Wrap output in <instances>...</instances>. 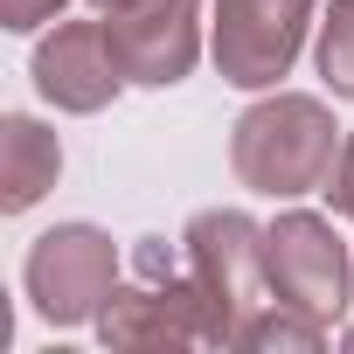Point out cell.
I'll return each instance as SVG.
<instances>
[{"label": "cell", "instance_id": "1", "mask_svg": "<svg viewBox=\"0 0 354 354\" xmlns=\"http://www.w3.org/2000/svg\"><path fill=\"white\" fill-rule=\"evenodd\" d=\"M340 125L319 97H299V91H278L264 104H250L236 125H230V167L250 195H271V202H292V195H313L326 188V174L340 160Z\"/></svg>", "mask_w": 354, "mask_h": 354}, {"label": "cell", "instance_id": "3", "mask_svg": "<svg viewBox=\"0 0 354 354\" xmlns=\"http://www.w3.org/2000/svg\"><path fill=\"white\" fill-rule=\"evenodd\" d=\"M181 257L195 271V285L209 292L216 313V347H236L243 319L271 306V271H264V230L243 209H202L181 230Z\"/></svg>", "mask_w": 354, "mask_h": 354}, {"label": "cell", "instance_id": "12", "mask_svg": "<svg viewBox=\"0 0 354 354\" xmlns=\"http://www.w3.org/2000/svg\"><path fill=\"white\" fill-rule=\"evenodd\" d=\"M63 8H70V0H0V28H15V35H28V28L56 21Z\"/></svg>", "mask_w": 354, "mask_h": 354}, {"label": "cell", "instance_id": "11", "mask_svg": "<svg viewBox=\"0 0 354 354\" xmlns=\"http://www.w3.org/2000/svg\"><path fill=\"white\" fill-rule=\"evenodd\" d=\"M319 77L333 97H354V0H333L326 21H319Z\"/></svg>", "mask_w": 354, "mask_h": 354}, {"label": "cell", "instance_id": "10", "mask_svg": "<svg viewBox=\"0 0 354 354\" xmlns=\"http://www.w3.org/2000/svg\"><path fill=\"white\" fill-rule=\"evenodd\" d=\"M326 340V319H313V313H299V306H285V299H271L264 313H250L243 319V333H236V347H250V354H313Z\"/></svg>", "mask_w": 354, "mask_h": 354}, {"label": "cell", "instance_id": "15", "mask_svg": "<svg viewBox=\"0 0 354 354\" xmlns=\"http://www.w3.org/2000/svg\"><path fill=\"white\" fill-rule=\"evenodd\" d=\"M340 347H347V354H354V326H347V340H340Z\"/></svg>", "mask_w": 354, "mask_h": 354}, {"label": "cell", "instance_id": "4", "mask_svg": "<svg viewBox=\"0 0 354 354\" xmlns=\"http://www.w3.org/2000/svg\"><path fill=\"white\" fill-rule=\"evenodd\" d=\"M21 285L49 326H91L104 299L118 292V243L97 223H56L28 243Z\"/></svg>", "mask_w": 354, "mask_h": 354}, {"label": "cell", "instance_id": "2", "mask_svg": "<svg viewBox=\"0 0 354 354\" xmlns=\"http://www.w3.org/2000/svg\"><path fill=\"white\" fill-rule=\"evenodd\" d=\"M132 271H139V285H118L97 313L104 347H216L209 292L195 285L188 257L174 264L167 236H146L132 250Z\"/></svg>", "mask_w": 354, "mask_h": 354}, {"label": "cell", "instance_id": "7", "mask_svg": "<svg viewBox=\"0 0 354 354\" xmlns=\"http://www.w3.org/2000/svg\"><path fill=\"white\" fill-rule=\"evenodd\" d=\"M104 35L125 63V84L167 91L202 56V0H139L125 15H104Z\"/></svg>", "mask_w": 354, "mask_h": 354}, {"label": "cell", "instance_id": "6", "mask_svg": "<svg viewBox=\"0 0 354 354\" xmlns=\"http://www.w3.org/2000/svg\"><path fill=\"white\" fill-rule=\"evenodd\" d=\"M313 28V0H216V70L236 91H271L292 77Z\"/></svg>", "mask_w": 354, "mask_h": 354}, {"label": "cell", "instance_id": "5", "mask_svg": "<svg viewBox=\"0 0 354 354\" xmlns=\"http://www.w3.org/2000/svg\"><path fill=\"white\" fill-rule=\"evenodd\" d=\"M264 271H271V299L313 313V319H340L347 292H354V250L340 243V230L313 209H285L264 230Z\"/></svg>", "mask_w": 354, "mask_h": 354}, {"label": "cell", "instance_id": "14", "mask_svg": "<svg viewBox=\"0 0 354 354\" xmlns=\"http://www.w3.org/2000/svg\"><path fill=\"white\" fill-rule=\"evenodd\" d=\"M97 15H125V8H139V0H91Z\"/></svg>", "mask_w": 354, "mask_h": 354}, {"label": "cell", "instance_id": "9", "mask_svg": "<svg viewBox=\"0 0 354 354\" xmlns=\"http://www.w3.org/2000/svg\"><path fill=\"white\" fill-rule=\"evenodd\" d=\"M56 174H63L56 132L42 118H28V111H8V118H0V209H8V216L35 209L56 188Z\"/></svg>", "mask_w": 354, "mask_h": 354}, {"label": "cell", "instance_id": "13", "mask_svg": "<svg viewBox=\"0 0 354 354\" xmlns=\"http://www.w3.org/2000/svg\"><path fill=\"white\" fill-rule=\"evenodd\" d=\"M319 195L333 202V216L354 223V132H347V146H340V160H333V174H326V188H319Z\"/></svg>", "mask_w": 354, "mask_h": 354}, {"label": "cell", "instance_id": "8", "mask_svg": "<svg viewBox=\"0 0 354 354\" xmlns=\"http://www.w3.org/2000/svg\"><path fill=\"white\" fill-rule=\"evenodd\" d=\"M125 84V63L104 35V21H56V35H42L35 49V91L56 104V111H104Z\"/></svg>", "mask_w": 354, "mask_h": 354}]
</instances>
